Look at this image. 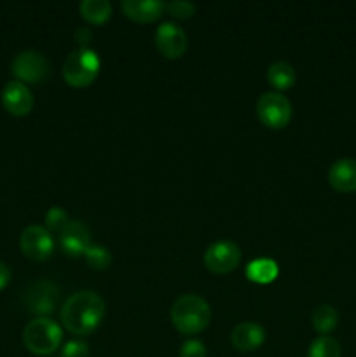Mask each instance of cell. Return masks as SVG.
Instances as JSON below:
<instances>
[{"mask_svg": "<svg viewBox=\"0 0 356 357\" xmlns=\"http://www.w3.org/2000/svg\"><path fill=\"white\" fill-rule=\"evenodd\" d=\"M166 10L171 14L173 17H178V20H187L194 14L195 7L194 3L185 2V0H175V2L166 3Z\"/></svg>", "mask_w": 356, "mask_h": 357, "instance_id": "603a6c76", "label": "cell"}, {"mask_svg": "<svg viewBox=\"0 0 356 357\" xmlns=\"http://www.w3.org/2000/svg\"><path fill=\"white\" fill-rule=\"evenodd\" d=\"M279 274L278 264L271 258H257L246 267V275L257 284H271Z\"/></svg>", "mask_w": 356, "mask_h": 357, "instance_id": "2e32d148", "label": "cell"}, {"mask_svg": "<svg viewBox=\"0 0 356 357\" xmlns=\"http://www.w3.org/2000/svg\"><path fill=\"white\" fill-rule=\"evenodd\" d=\"M156 45L164 58L178 59L187 51V35L178 24L166 21L157 28Z\"/></svg>", "mask_w": 356, "mask_h": 357, "instance_id": "30bf717a", "label": "cell"}, {"mask_svg": "<svg viewBox=\"0 0 356 357\" xmlns=\"http://www.w3.org/2000/svg\"><path fill=\"white\" fill-rule=\"evenodd\" d=\"M328 183L342 194L356 190V160L341 159L332 164L328 171Z\"/></svg>", "mask_w": 356, "mask_h": 357, "instance_id": "5bb4252c", "label": "cell"}, {"mask_svg": "<svg viewBox=\"0 0 356 357\" xmlns=\"http://www.w3.org/2000/svg\"><path fill=\"white\" fill-rule=\"evenodd\" d=\"M89 37H91V31L87 30L86 26L77 28V31H75V38H77V40H80V42H82V44H86V42L89 40Z\"/></svg>", "mask_w": 356, "mask_h": 357, "instance_id": "4316f807", "label": "cell"}, {"mask_svg": "<svg viewBox=\"0 0 356 357\" xmlns=\"http://www.w3.org/2000/svg\"><path fill=\"white\" fill-rule=\"evenodd\" d=\"M61 357H89V347L80 340H72L63 347Z\"/></svg>", "mask_w": 356, "mask_h": 357, "instance_id": "cb8c5ba5", "label": "cell"}, {"mask_svg": "<svg viewBox=\"0 0 356 357\" xmlns=\"http://www.w3.org/2000/svg\"><path fill=\"white\" fill-rule=\"evenodd\" d=\"M2 103L10 115L23 117L34 108V96L31 91L20 80H13L2 91Z\"/></svg>", "mask_w": 356, "mask_h": 357, "instance_id": "8fae6325", "label": "cell"}, {"mask_svg": "<svg viewBox=\"0 0 356 357\" xmlns=\"http://www.w3.org/2000/svg\"><path fill=\"white\" fill-rule=\"evenodd\" d=\"M241 250L232 241L213 243L205 253V265L213 274H229L239 265Z\"/></svg>", "mask_w": 356, "mask_h": 357, "instance_id": "9c48e42d", "label": "cell"}, {"mask_svg": "<svg viewBox=\"0 0 356 357\" xmlns=\"http://www.w3.org/2000/svg\"><path fill=\"white\" fill-rule=\"evenodd\" d=\"M339 324V312L332 305L325 303V305H320L314 309L313 312V326L314 330L320 331L323 337H327L328 333L337 328Z\"/></svg>", "mask_w": 356, "mask_h": 357, "instance_id": "d6986e66", "label": "cell"}, {"mask_svg": "<svg viewBox=\"0 0 356 357\" xmlns=\"http://www.w3.org/2000/svg\"><path fill=\"white\" fill-rule=\"evenodd\" d=\"M126 16L138 23H150L161 17L163 10L166 9V3L159 0H124L121 3Z\"/></svg>", "mask_w": 356, "mask_h": 357, "instance_id": "9a60e30c", "label": "cell"}, {"mask_svg": "<svg viewBox=\"0 0 356 357\" xmlns=\"http://www.w3.org/2000/svg\"><path fill=\"white\" fill-rule=\"evenodd\" d=\"M61 328L49 317L30 321L23 331L24 347L35 356H49L61 344Z\"/></svg>", "mask_w": 356, "mask_h": 357, "instance_id": "277c9868", "label": "cell"}, {"mask_svg": "<svg viewBox=\"0 0 356 357\" xmlns=\"http://www.w3.org/2000/svg\"><path fill=\"white\" fill-rule=\"evenodd\" d=\"M180 357H206V347L199 340H187L180 349Z\"/></svg>", "mask_w": 356, "mask_h": 357, "instance_id": "d4e9b609", "label": "cell"}, {"mask_svg": "<svg viewBox=\"0 0 356 357\" xmlns=\"http://www.w3.org/2000/svg\"><path fill=\"white\" fill-rule=\"evenodd\" d=\"M89 229L80 222H70L65 229L59 232V244L63 253L68 257H80L86 253L89 244Z\"/></svg>", "mask_w": 356, "mask_h": 357, "instance_id": "7c38bea8", "label": "cell"}, {"mask_svg": "<svg viewBox=\"0 0 356 357\" xmlns=\"http://www.w3.org/2000/svg\"><path fill=\"white\" fill-rule=\"evenodd\" d=\"M257 115L267 128L281 129L292 119V103L281 93H265L257 101Z\"/></svg>", "mask_w": 356, "mask_h": 357, "instance_id": "5b68a950", "label": "cell"}, {"mask_svg": "<svg viewBox=\"0 0 356 357\" xmlns=\"http://www.w3.org/2000/svg\"><path fill=\"white\" fill-rule=\"evenodd\" d=\"M107 307L103 298L94 291H77L70 296L61 309L63 326L73 335H91L103 321Z\"/></svg>", "mask_w": 356, "mask_h": 357, "instance_id": "6da1fadb", "label": "cell"}, {"mask_svg": "<svg viewBox=\"0 0 356 357\" xmlns=\"http://www.w3.org/2000/svg\"><path fill=\"white\" fill-rule=\"evenodd\" d=\"M21 251L27 258L34 261H44L54 251V241L45 227L30 225L23 230L20 239Z\"/></svg>", "mask_w": 356, "mask_h": 357, "instance_id": "52a82bcc", "label": "cell"}, {"mask_svg": "<svg viewBox=\"0 0 356 357\" xmlns=\"http://www.w3.org/2000/svg\"><path fill=\"white\" fill-rule=\"evenodd\" d=\"M80 14L86 21L94 24H101L112 16V6L107 0H84L79 6Z\"/></svg>", "mask_w": 356, "mask_h": 357, "instance_id": "ac0fdd59", "label": "cell"}, {"mask_svg": "<svg viewBox=\"0 0 356 357\" xmlns=\"http://www.w3.org/2000/svg\"><path fill=\"white\" fill-rule=\"evenodd\" d=\"M68 223V215H66L65 209L59 208V206L51 208L47 211V215H45V229H47L49 232H61Z\"/></svg>", "mask_w": 356, "mask_h": 357, "instance_id": "7402d4cb", "label": "cell"}, {"mask_svg": "<svg viewBox=\"0 0 356 357\" xmlns=\"http://www.w3.org/2000/svg\"><path fill=\"white\" fill-rule=\"evenodd\" d=\"M295 70L290 63L286 61H276L269 66L267 70V80L272 87L279 91L290 89L295 84Z\"/></svg>", "mask_w": 356, "mask_h": 357, "instance_id": "e0dca14e", "label": "cell"}, {"mask_svg": "<svg viewBox=\"0 0 356 357\" xmlns=\"http://www.w3.org/2000/svg\"><path fill=\"white\" fill-rule=\"evenodd\" d=\"M13 73L20 82L38 84L49 75V61L42 52L23 51L14 58Z\"/></svg>", "mask_w": 356, "mask_h": 357, "instance_id": "ba28073f", "label": "cell"}, {"mask_svg": "<svg viewBox=\"0 0 356 357\" xmlns=\"http://www.w3.org/2000/svg\"><path fill=\"white\" fill-rule=\"evenodd\" d=\"M230 342L241 352H253L265 342V330L257 323L244 321L232 330Z\"/></svg>", "mask_w": 356, "mask_h": 357, "instance_id": "4fadbf2b", "label": "cell"}, {"mask_svg": "<svg viewBox=\"0 0 356 357\" xmlns=\"http://www.w3.org/2000/svg\"><path fill=\"white\" fill-rule=\"evenodd\" d=\"M9 281H10L9 267H7L3 261H0V291H2L7 284H9Z\"/></svg>", "mask_w": 356, "mask_h": 357, "instance_id": "484cf974", "label": "cell"}, {"mask_svg": "<svg viewBox=\"0 0 356 357\" xmlns=\"http://www.w3.org/2000/svg\"><path fill=\"white\" fill-rule=\"evenodd\" d=\"M84 257H86L87 265L94 268V271H105L112 261L110 251L105 246H100V244H94V246L91 244L86 250V253H84Z\"/></svg>", "mask_w": 356, "mask_h": 357, "instance_id": "44dd1931", "label": "cell"}, {"mask_svg": "<svg viewBox=\"0 0 356 357\" xmlns=\"http://www.w3.org/2000/svg\"><path fill=\"white\" fill-rule=\"evenodd\" d=\"M307 357H342L341 345L332 337H320L309 345Z\"/></svg>", "mask_w": 356, "mask_h": 357, "instance_id": "ffe728a7", "label": "cell"}, {"mask_svg": "<svg viewBox=\"0 0 356 357\" xmlns=\"http://www.w3.org/2000/svg\"><path fill=\"white\" fill-rule=\"evenodd\" d=\"M212 319L208 302L198 295H184L171 307V323L180 333L198 335Z\"/></svg>", "mask_w": 356, "mask_h": 357, "instance_id": "7a4b0ae2", "label": "cell"}, {"mask_svg": "<svg viewBox=\"0 0 356 357\" xmlns=\"http://www.w3.org/2000/svg\"><path fill=\"white\" fill-rule=\"evenodd\" d=\"M59 289L58 286L49 281H37L30 284L24 291L23 300L28 312L37 314V316H49L54 312L58 305Z\"/></svg>", "mask_w": 356, "mask_h": 357, "instance_id": "8992f818", "label": "cell"}, {"mask_svg": "<svg viewBox=\"0 0 356 357\" xmlns=\"http://www.w3.org/2000/svg\"><path fill=\"white\" fill-rule=\"evenodd\" d=\"M100 56L89 47H79L70 52L63 65V79L72 87H87L100 73Z\"/></svg>", "mask_w": 356, "mask_h": 357, "instance_id": "3957f363", "label": "cell"}]
</instances>
